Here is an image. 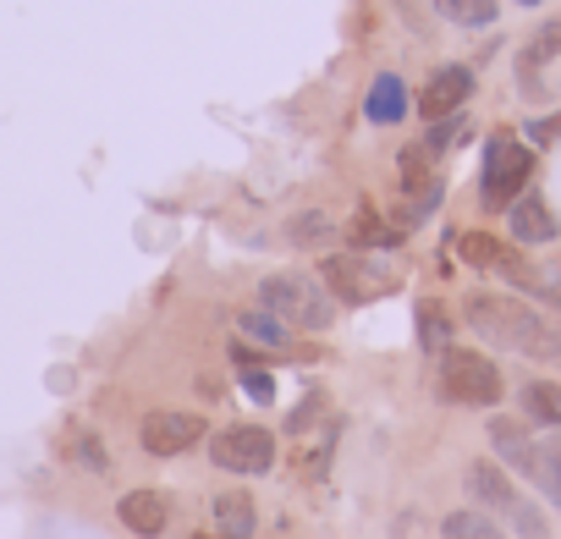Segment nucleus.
Here are the masks:
<instances>
[{
	"mask_svg": "<svg viewBox=\"0 0 561 539\" xmlns=\"http://www.w3.org/2000/svg\"><path fill=\"white\" fill-rule=\"evenodd\" d=\"M364 116H369L375 127H397V122L408 116V89H402V78H397V72H380V78L369 83Z\"/></svg>",
	"mask_w": 561,
	"mask_h": 539,
	"instance_id": "14",
	"label": "nucleus"
},
{
	"mask_svg": "<svg viewBox=\"0 0 561 539\" xmlns=\"http://www.w3.org/2000/svg\"><path fill=\"white\" fill-rule=\"evenodd\" d=\"M517 7H545V0H517Z\"/></svg>",
	"mask_w": 561,
	"mask_h": 539,
	"instance_id": "30",
	"label": "nucleus"
},
{
	"mask_svg": "<svg viewBox=\"0 0 561 539\" xmlns=\"http://www.w3.org/2000/svg\"><path fill=\"white\" fill-rule=\"evenodd\" d=\"M320 282H325V293L331 298H342V303H369V298H380L386 287H391V276H386V264H375L369 253H331L325 264H320Z\"/></svg>",
	"mask_w": 561,
	"mask_h": 539,
	"instance_id": "7",
	"label": "nucleus"
},
{
	"mask_svg": "<svg viewBox=\"0 0 561 539\" xmlns=\"http://www.w3.org/2000/svg\"><path fill=\"white\" fill-rule=\"evenodd\" d=\"M209 517H215V534L220 539H253V528H259L253 495H242V490H220L209 501Z\"/></svg>",
	"mask_w": 561,
	"mask_h": 539,
	"instance_id": "13",
	"label": "nucleus"
},
{
	"mask_svg": "<svg viewBox=\"0 0 561 539\" xmlns=\"http://www.w3.org/2000/svg\"><path fill=\"white\" fill-rule=\"evenodd\" d=\"M517 408H523L528 424L561 429V380H528V386L517 391Z\"/></svg>",
	"mask_w": 561,
	"mask_h": 539,
	"instance_id": "15",
	"label": "nucleus"
},
{
	"mask_svg": "<svg viewBox=\"0 0 561 539\" xmlns=\"http://www.w3.org/2000/svg\"><path fill=\"white\" fill-rule=\"evenodd\" d=\"M440 397L457 402V408H495L506 397V380H501V369L484 353L446 347L440 353Z\"/></svg>",
	"mask_w": 561,
	"mask_h": 539,
	"instance_id": "5",
	"label": "nucleus"
},
{
	"mask_svg": "<svg viewBox=\"0 0 561 539\" xmlns=\"http://www.w3.org/2000/svg\"><path fill=\"white\" fill-rule=\"evenodd\" d=\"M402 242V231H397V220H380L369 204L358 209V226H353V248H397Z\"/></svg>",
	"mask_w": 561,
	"mask_h": 539,
	"instance_id": "24",
	"label": "nucleus"
},
{
	"mask_svg": "<svg viewBox=\"0 0 561 539\" xmlns=\"http://www.w3.org/2000/svg\"><path fill=\"white\" fill-rule=\"evenodd\" d=\"M528 479L556 501V512H561V435H550V440H534V468H528Z\"/></svg>",
	"mask_w": 561,
	"mask_h": 539,
	"instance_id": "17",
	"label": "nucleus"
},
{
	"mask_svg": "<svg viewBox=\"0 0 561 539\" xmlns=\"http://www.w3.org/2000/svg\"><path fill=\"white\" fill-rule=\"evenodd\" d=\"M473 100V67H440L430 83H424V94H419V111H424V122H440V116H457L462 105Z\"/></svg>",
	"mask_w": 561,
	"mask_h": 539,
	"instance_id": "9",
	"label": "nucleus"
},
{
	"mask_svg": "<svg viewBox=\"0 0 561 539\" xmlns=\"http://www.w3.org/2000/svg\"><path fill=\"white\" fill-rule=\"evenodd\" d=\"M198 440H204V418H198V413L154 408V413H144V424H138V446H144L149 457H182V451H193Z\"/></svg>",
	"mask_w": 561,
	"mask_h": 539,
	"instance_id": "8",
	"label": "nucleus"
},
{
	"mask_svg": "<svg viewBox=\"0 0 561 539\" xmlns=\"http://www.w3.org/2000/svg\"><path fill=\"white\" fill-rule=\"evenodd\" d=\"M72 457H78L83 468H94V473H105V468H111V457H105V446H100V435H83V429L72 435Z\"/></svg>",
	"mask_w": 561,
	"mask_h": 539,
	"instance_id": "27",
	"label": "nucleus"
},
{
	"mask_svg": "<svg viewBox=\"0 0 561 539\" xmlns=\"http://www.w3.org/2000/svg\"><path fill=\"white\" fill-rule=\"evenodd\" d=\"M468 495L479 501V512L512 523L523 539H545V534H550V517H545V512L506 479V468H495V462H473V468H468Z\"/></svg>",
	"mask_w": 561,
	"mask_h": 539,
	"instance_id": "3",
	"label": "nucleus"
},
{
	"mask_svg": "<svg viewBox=\"0 0 561 539\" xmlns=\"http://www.w3.org/2000/svg\"><path fill=\"white\" fill-rule=\"evenodd\" d=\"M242 391H248L253 402H270V397H275V380H270L264 369H242Z\"/></svg>",
	"mask_w": 561,
	"mask_h": 539,
	"instance_id": "29",
	"label": "nucleus"
},
{
	"mask_svg": "<svg viewBox=\"0 0 561 539\" xmlns=\"http://www.w3.org/2000/svg\"><path fill=\"white\" fill-rule=\"evenodd\" d=\"M528 144H561V111L556 116H539V122H528Z\"/></svg>",
	"mask_w": 561,
	"mask_h": 539,
	"instance_id": "28",
	"label": "nucleus"
},
{
	"mask_svg": "<svg viewBox=\"0 0 561 539\" xmlns=\"http://www.w3.org/2000/svg\"><path fill=\"white\" fill-rule=\"evenodd\" d=\"M462 138H468V116L457 111V116H440V122H430V138H424V149L440 160V154H446L451 144H462Z\"/></svg>",
	"mask_w": 561,
	"mask_h": 539,
	"instance_id": "25",
	"label": "nucleus"
},
{
	"mask_svg": "<svg viewBox=\"0 0 561 539\" xmlns=\"http://www.w3.org/2000/svg\"><path fill=\"white\" fill-rule=\"evenodd\" d=\"M419 347H424L430 358H440V353L451 347V320H446V309H440L435 298L419 303Z\"/></svg>",
	"mask_w": 561,
	"mask_h": 539,
	"instance_id": "21",
	"label": "nucleus"
},
{
	"mask_svg": "<svg viewBox=\"0 0 561 539\" xmlns=\"http://www.w3.org/2000/svg\"><path fill=\"white\" fill-rule=\"evenodd\" d=\"M528 176H534V149L517 144L512 133H490L484 138V171H479V204L490 215H506L528 193Z\"/></svg>",
	"mask_w": 561,
	"mask_h": 539,
	"instance_id": "2",
	"label": "nucleus"
},
{
	"mask_svg": "<svg viewBox=\"0 0 561 539\" xmlns=\"http://www.w3.org/2000/svg\"><path fill=\"white\" fill-rule=\"evenodd\" d=\"M287 237H293L298 248H304V242H325V237H331V220H325L320 209H314V215H298V220L287 226Z\"/></svg>",
	"mask_w": 561,
	"mask_h": 539,
	"instance_id": "26",
	"label": "nucleus"
},
{
	"mask_svg": "<svg viewBox=\"0 0 561 539\" xmlns=\"http://www.w3.org/2000/svg\"><path fill=\"white\" fill-rule=\"evenodd\" d=\"M237 331H242L248 342H259V347H275V353H280V347H293V325H287V320H275L270 309H248V314L237 320Z\"/></svg>",
	"mask_w": 561,
	"mask_h": 539,
	"instance_id": "18",
	"label": "nucleus"
},
{
	"mask_svg": "<svg viewBox=\"0 0 561 539\" xmlns=\"http://www.w3.org/2000/svg\"><path fill=\"white\" fill-rule=\"evenodd\" d=\"M440 539H501V528H495V517H490V512L462 506V512H451V517L440 523Z\"/></svg>",
	"mask_w": 561,
	"mask_h": 539,
	"instance_id": "22",
	"label": "nucleus"
},
{
	"mask_svg": "<svg viewBox=\"0 0 561 539\" xmlns=\"http://www.w3.org/2000/svg\"><path fill=\"white\" fill-rule=\"evenodd\" d=\"M116 517H122V528H133L138 539H160L165 523H171V501H165L160 490H127V495L116 501Z\"/></svg>",
	"mask_w": 561,
	"mask_h": 539,
	"instance_id": "12",
	"label": "nucleus"
},
{
	"mask_svg": "<svg viewBox=\"0 0 561 539\" xmlns=\"http://www.w3.org/2000/svg\"><path fill=\"white\" fill-rule=\"evenodd\" d=\"M490 440H495V451H501L517 473H528V468H534V440H528V424H517V418H490Z\"/></svg>",
	"mask_w": 561,
	"mask_h": 539,
	"instance_id": "16",
	"label": "nucleus"
},
{
	"mask_svg": "<svg viewBox=\"0 0 561 539\" xmlns=\"http://www.w3.org/2000/svg\"><path fill=\"white\" fill-rule=\"evenodd\" d=\"M457 253H462L473 270H495L512 248H506L501 237H490V231H462V237H457Z\"/></svg>",
	"mask_w": 561,
	"mask_h": 539,
	"instance_id": "23",
	"label": "nucleus"
},
{
	"mask_svg": "<svg viewBox=\"0 0 561 539\" xmlns=\"http://www.w3.org/2000/svg\"><path fill=\"white\" fill-rule=\"evenodd\" d=\"M462 320L479 342L501 347V353H523V358H539V364H561V331L528 309L523 298H506V293H473L462 303Z\"/></svg>",
	"mask_w": 561,
	"mask_h": 539,
	"instance_id": "1",
	"label": "nucleus"
},
{
	"mask_svg": "<svg viewBox=\"0 0 561 539\" xmlns=\"http://www.w3.org/2000/svg\"><path fill=\"white\" fill-rule=\"evenodd\" d=\"M561 56V18H550L545 28H534V39L523 45V56H517V72H523V83L545 67V61H556Z\"/></svg>",
	"mask_w": 561,
	"mask_h": 539,
	"instance_id": "19",
	"label": "nucleus"
},
{
	"mask_svg": "<svg viewBox=\"0 0 561 539\" xmlns=\"http://www.w3.org/2000/svg\"><path fill=\"white\" fill-rule=\"evenodd\" d=\"M506 226H512V242H517V248H545V242L561 237V220H556V209L545 204V193H523V198L506 209Z\"/></svg>",
	"mask_w": 561,
	"mask_h": 539,
	"instance_id": "10",
	"label": "nucleus"
},
{
	"mask_svg": "<svg viewBox=\"0 0 561 539\" xmlns=\"http://www.w3.org/2000/svg\"><path fill=\"white\" fill-rule=\"evenodd\" d=\"M435 12L457 28H490L501 18V0H435Z\"/></svg>",
	"mask_w": 561,
	"mask_h": 539,
	"instance_id": "20",
	"label": "nucleus"
},
{
	"mask_svg": "<svg viewBox=\"0 0 561 539\" xmlns=\"http://www.w3.org/2000/svg\"><path fill=\"white\" fill-rule=\"evenodd\" d=\"M259 309H270L275 320H287L298 331H325L336 320V303H331L325 282H309V276H264L259 282Z\"/></svg>",
	"mask_w": 561,
	"mask_h": 539,
	"instance_id": "4",
	"label": "nucleus"
},
{
	"mask_svg": "<svg viewBox=\"0 0 561 539\" xmlns=\"http://www.w3.org/2000/svg\"><path fill=\"white\" fill-rule=\"evenodd\" d=\"M495 276L512 282L517 293H528V298L561 309V270H556V264H534V259H523V253H506V259L495 264Z\"/></svg>",
	"mask_w": 561,
	"mask_h": 539,
	"instance_id": "11",
	"label": "nucleus"
},
{
	"mask_svg": "<svg viewBox=\"0 0 561 539\" xmlns=\"http://www.w3.org/2000/svg\"><path fill=\"white\" fill-rule=\"evenodd\" d=\"M209 462L220 473H242V479L270 473L275 468V435L264 424H226V429L209 435Z\"/></svg>",
	"mask_w": 561,
	"mask_h": 539,
	"instance_id": "6",
	"label": "nucleus"
},
{
	"mask_svg": "<svg viewBox=\"0 0 561 539\" xmlns=\"http://www.w3.org/2000/svg\"><path fill=\"white\" fill-rule=\"evenodd\" d=\"M198 539H209V534H198Z\"/></svg>",
	"mask_w": 561,
	"mask_h": 539,
	"instance_id": "31",
	"label": "nucleus"
}]
</instances>
